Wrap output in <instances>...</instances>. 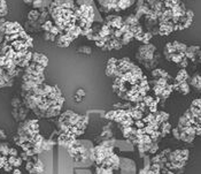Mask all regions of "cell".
Wrapping results in <instances>:
<instances>
[{"mask_svg": "<svg viewBox=\"0 0 201 174\" xmlns=\"http://www.w3.org/2000/svg\"><path fill=\"white\" fill-rule=\"evenodd\" d=\"M154 53H155V46L152 44H144L138 49V52L136 54L137 59L145 65H148L149 61L154 60Z\"/></svg>", "mask_w": 201, "mask_h": 174, "instance_id": "cell-1", "label": "cell"}, {"mask_svg": "<svg viewBox=\"0 0 201 174\" xmlns=\"http://www.w3.org/2000/svg\"><path fill=\"white\" fill-rule=\"evenodd\" d=\"M31 61H32V62H36V63H38V65H42V66H44V67H46L47 63H48L47 57L44 55V54H42V53H39V52H34V53H32V59H31Z\"/></svg>", "mask_w": 201, "mask_h": 174, "instance_id": "cell-2", "label": "cell"}, {"mask_svg": "<svg viewBox=\"0 0 201 174\" xmlns=\"http://www.w3.org/2000/svg\"><path fill=\"white\" fill-rule=\"evenodd\" d=\"M22 158L21 157H14V156H9L8 157V163L14 167V168H17V167H20L21 166V164H22Z\"/></svg>", "mask_w": 201, "mask_h": 174, "instance_id": "cell-3", "label": "cell"}, {"mask_svg": "<svg viewBox=\"0 0 201 174\" xmlns=\"http://www.w3.org/2000/svg\"><path fill=\"white\" fill-rule=\"evenodd\" d=\"M39 16H40V12L38 11V9H32V11H30L29 12V14H28V20L29 21H31V22H37L38 20H39Z\"/></svg>", "mask_w": 201, "mask_h": 174, "instance_id": "cell-4", "label": "cell"}, {"mask_svg": "<svg viewBox=\"0 0 201 174\" xmlns=\"http://www.w3.org/2000/svg\"><path fill=\"white\" fill-rule=\"evenodd\" d=\"M9 146L7 142H1L0 143V154L3 156H9Z\"/></svg>", "mask_w": 201, "mask_h": 174, "instance_id": "cell-5", "label": "cell"}, {"mask_svg": "<svg viewBox=\"0 0 201 174\" xmlns=\"http://www.w3.org/2000/svg\"><path fill=\"white\" fill-rule=\"evenodd\" d=\"M84 97H85V91L83 89H78L77 92H76V95L74 96V100H76L77 103H79V102H82L84 99Z\"/></svg>", "mask_w": 201, "mask_h": 174, "instance_id": "cell-6", "label": "cell"}, {"mask_svg": "<svg viewBox=\"0 0 201 174\" xmlns=\"http://www.w3.org/2000/svg\"><path fill=\"white\" fill-rule=\"evenodd\" d=\"M12 106H13V109H20V107L22 106L21 99L17 98V97H14V98L12 99Z\"/></svg>", "mask_w": 201, "mask_h": 174, "instance_id": "cell-7", "label": "cell"}, {"mask_svg": "<svg viewBox=\"0 0 201 174\" xmlns=\"http://www.w3.org/2000/svg\"><path fill=\"white\" fill-rule=\"evenodd\" d=\"M78 53H84V54H91L92 53V49L90 46H80L78 49Z\"/></svg>", "mask_w": 201, "mask_h": 174, "instance_id": "cell-8", "label": "cell"}, {"mask_svg": "<svg viewBox=\"0 0 201 174\" xmlns=\"http://www.w3.org/2000/svg\"><path fill=\"white\" fill-rule=\"evenodd\" d=\"M5 172H13V169H14V167L9 164V163H7L5 166H4V168H3Z\"/></svg>", "mask_w": 201, "mask_h": 174, "instance_id": "cell-9", "label": "cell"}, {"mask_svg": "<svg viewBox=\"0 0 201 174\" xmlns=\"http://www.w3.org/2000/svg\"><path fill=\"white\" fill-rule=\"evenodd\" d=\"M9 156H14V157H17L19 156V152L15 148H11L9 149Z\"/></svg>", "mask_w": 201, "mask_h": 174, "instance_id": "cell-10", "label": "cell"}, {"mask_svg": "<svg viewBox=\"0 0 201 174\" xmlns=\"http://www.w3.org/2000/svg\"><path fill=\"white\" fill-rule=\"evenodd\" d=\"M6 138H7V135L5 134V132L1 128H0V141H1V140H6Z\"/></svg>", "mask_w": 201, "mask_h": 174, "instance_id": "cell-11", "label": "cell"}, {"mask_svg": "<svg viewBox=\"0 0 201 174\" xmlns=\"http://www.w3.org/2000/svg\"><path fill=\"white\" fill-rule=\"evenodd\" d=\"M12 174H22V173H21V171L19 168H14L13 172H12Z\"/></svg>", "mask_w": 201, "mask_h": 174, "instance_id": "cell-12", "label": "cell"}, {"mask_svg": "<svg viewBox=\"0 0 201 174\" xmlns=\"http://www.w3.org/2000/svg\"><path fill=\"white\" fill-rule=\"evenodd\" d=\"M23 1H24L25 4H32V3L35 1V0H23Z\"/></svg>", "mask_w": 201, "mask_h": 174, "instance_id": "cell-13", "label": "cell"}]
</instances>
